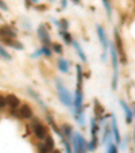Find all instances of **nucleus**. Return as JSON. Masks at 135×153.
<instances>
[{"instance_id":"35","label":"nucleus","mask_w":135,"mask_h":153,"mask_svg":"<svg viewBox=\"0 0 135 153\" xmlns=\"http://www.w3.org/2000/svg\"><path fill=\"white\" fill-rule=\"evenodd\" d=\"M50 153H62V152H61L60 149H53V150H52V152H50Z\"/></svg>"},{"instance_id":"33","label":"nucleus","mask_w":135,"mask_h":153,"mask_svg":"<svg viewBox=\"0 0 135 153\" xmlns=\"http://www.w3.org/2000/svg\"><path fill=\"white\" fill-rule=\"evenodd\" d=\"M0 10H3V11H8V6L4 3L3 0H0Z\"/></svg>"},{"instance_id":"36","label":"nucleus","mask_w":135,"mask_h":153,"mask_svg":"<svg viewBox=\"0 0 135 153\" xmlns=\"http://www.w3.org/2000/svg\"><path fill=\"white\" fill-rule=\"evenodd\" d=\"M38 8L42 10V11H45V10H46V6H38Z\"/></svg>"},{"instance_id":"10","label":"nucleus","mask_w":135,"mask_h":153,"mask_svg":"<svg viewBox=\"0 0 135 153\" xmlns=\"http://www.w3.org/2000/svg\"><path fill=\"white\" fill-rule=\"evenodd\" d=\"M3 38H12V39H15L16 38V31L11 26H8V25H1L0 26V39H3Z\"/></svg>"},{"instance_id":"4","label":"nucleus","mask_w":135,"mask_h":153,"mask_svg":"<svg viewBox=\"0 0 135 153\" xmlns=\"http://www.w3.org/2000/svg\"><path fill=\"white\" fill-rule=\"evenodd\" d=\"M31 129H32V133H34V136L37 137L38 140H45V138H46V136L49 134V130H47V127L45 126V125L41 122V119H38V118L32 119Z\"/></svg>"},{"instance_id":"21","label":"nucleus","mask_w":135,"mask_h":153,"mask_svg":"<svg viewBox=\"0 0 135 153\" xmlns=\"http://www.w3.org/2000/svg\"><path fill=\"white\" fill-rule=\"evenodd\" d=\"M43 141H45L43 144H45V146L47 148V150H49V152H52V150L54 149V144H55V142H54V138H53L50 134H47L46 138L43 140Z\"/></svg>"},{"instance_id":"8","label":"nucleus","mask_w":135,"mask_h":153,"mask_svg":"<svg viewBox=\"0 0 135 153\" xmlns=\"http://www.w3.org/2000/svg\"><path fill=\"white\" fill-rule=\"evenodd\" d=\"M111 133H112V137H114L115 144L120 145L122 136H120V131H119V126H118V121H116L115 114H112L111 115Z\"/></svg>"},{"instance_id":"1","label":"nucleus","mask_w":135,"mask_h":153,"mask_svg":"<svg viewBox=\"0 0 135 153\" xmlns=\"http://www.w3.org/2000/svg\"><path fill=\"white\" fill-rule=\"evenodd\" d=\"M108 50H109V54H111L112 69H114L111 88L115 91V90H118V81H119V57H118V53H116V49H115V45H114V42L109 43Z\"/></svg>"},{"instance_id":"16","label":"nucleus","mask_w":135,"mask_h":153,"mask_svg":"<svg viewBox=\"0 0 135 153\" xmlns=\"http://www.w3.org/2000/svg\"><path fill=\"white\" fill-rule=\"evenodd\" d=\"M76 73H77V83H76V91H83V69L81 65H76Z\"/></svg>"},{"instance_id":"31","label":"nucleus","mask_w":135,"mask_h":153,"mask_svg":"<svg viewBox=\"0 0 135 153\" xmlns=\"http://www.w3.org/2000/svg\"><path fill=\"white\" fill-rule=\"evenodd\" d=\"M7 106V100H6V96L0 95V108H4Z\"/></svg>"},{"instance_id":"34","label":"nucleus","mask_w":135,"mask_h":153,"mask_svg":"<svg viewBox=\"0 0 135 153\" xmlns=\"http://www.w3.org/2000/svg\"><path fill=\"white\" fill-rule=\"evenodd\" d=\"M24 1H26V3H24V6H26V8H30V7H31V0H24Z\"/></svg>"},{"instance_id":"18","label":"nucleus","mask_w":135,"mask_h":153,"mask_svg":"<svg viewBox=\"0 0 135 153\" xmlns=\"http://www.w3.org/2000/svg\"><path fill=\"white\" fill-rule=\"evenodd\" d=\"M99 130H100V127H99L97 121L92 118L91 119V138H96L99 136Z\"/></svg>"},{"instance_id":"24","label":"nucleus","mask_w":135,"mask_h":153,"mask_svg":"<svg viewBox=\"0 0 135 153\" xmlns=\"http://www.w3.org/2000/svg\"><path fill=\"white\" fill-rule=\"evenodd\" d=\"M0 57L4 58V60H7V61H11L12 60V56L7 52L6 48H4L3 45H0Z\"/></svg>"},{"instance_id":"9","label":"nucleus","mask_w":135,"mask_h":153,"mask_svg":"<svg viewBox=\"0 0 135 153\" xmlns=\"http://www.w3.org/2000/svg\"><path fill=\"white\" fill-rule=\"evenodd\" d=\"M18 115H19L22 119H30V118H32L34 113H32L31 106H30V104H27V103L20 104V106L18 107Z\"/></svg>"},{"instance_id":"23","label":"nucleus","mask_w":135,"mask_h":153,"mask_svg":"<svg viewBox=\"0 0 135 153\" xmlns=\"http://www.w3.org/2000/svg\"><path fill=\"white\" fill-rule=\"evenodd\" d=\"M107 145H108V146H107V153H119L118 145H116L115 142H112V140L107 142Z\"/></svg>"},{"instance_id":"17","label":"nucleus","mask_w":135,"mask_h":153,"mask_svg":"<svg viewBox=\"0 0 135 153\" xmlns=\"http://www.w3.org/2000/svg\"><path fill=\"white\" fill-rule=\"evenodd\" d=\"M57 65H58V69H60V72H62V73H68V72H69V61L65 60L63 57L58 58Z\"/></svg>"},{"instance_id":"28","label":"nucleus","mask_w":135,"mask_h":153,"mask_svg":"<svg viewBox=\"0 0 135 153\" xmlns=\"http://www.w3.org/2000/svg\"><path fill=\"white\" fill-rule=\"evenodd\" d=\"M52 49L54 53H57V54H62L63 49H62V45H60V43H52Z\"/></svg>"},{"instance_id":"42","label":"nucleus","mask_w":135,"mask_h":153,"mask_svg":"<svg viewBox=\"0 0 135 153\" xmlns=\"http://www.w3.org/2000/svg\"><path fill=\"white\" fill-rule=\"evenodd\" d=\"M49 1H54V0H49Z\"/></svg>"},{"instance_id":"13","label":"nucleus","mask_w":135,"mask_h":153,"mask_svg":"<svg viewBox=\"0 0 135 153\" xmlns=\"http://www.w3.org/2000/svg\"><path fill=\"white\" fill-rule=\"evenodd\" d=\"M1 42L6 43V45H8V46H11V48H14V49H16V50H23L24 49L23 43L20 42V41L12 39V38H3Z\"/></svg>"},{"instance_id":"37","label":"nucleus","mask_w":135,"mask_h":153,"mask_svg":"<svg viewBox=\"0 0 135 153\" xmlns=\"http://www.w3.org/2000/svg\"><path fill=\"white\" fill-rule=\"evenodd\" d=\"M70 1H73V3H75V4H80V3H81L80 0H70Z\"/></svg>"},{"instance_id":"39","label":"nucleus","mask_w":135,"mask_h":153,"mask_svg":"<svg viewBox=\"0 0 135 153\" xmlns=\"http://www.w3.org/2000/svg\"><path fill=\"white\" fill-rule=\"evenodd\" d=\"M62 7H66V0H62Z\"/></svg>"},{"instance_id":"14","label":"nucleus","mask_w":135,"mask_h":153,"mask_svg":"<svg viewBox=\"0 0 135 153\" xmlns=\"http://www.w3.org/2000/svg\"><path fill=\"white\" fill-rule=\"evenodd\" d=\"M6 100H7V106H10L12 110H15V108H18V107L20 106V99L18 98L16 95H14V94L7 95L6 96Z\"/></svg>"},{"instance_id":"29","label":"nucleus","mask_w":135,"mask_h":153,"mask_svg":"<svg viewBox=\"0 0 135 153\" xmlns=\"http://www.w3.org/2000/svg\"><path fill=\"white\" fill-rule=\"evenodd\" d=\"M38 153H50L43 142H38Z\"/></svg>"},{"instance_id":"15","label":"nucleus","mask_w":135,"mask_h":153,"mask_svg":"<svg viewBox=\"0 0 135 153\" xmlns=\"http://www.w3.org/2000/svg\"><path fill=\"white\" fill-rule=\"evenodd\" d=\"M61 131H62L63 137H65L68 141H72V137H73V127L70 126L69 123H63L62 126L60 127Z\"/></svg>"},{"instance_id":"41","label":"nucleus","mask_w":135,"mask_h":153,"mask_svg":"<svg viewBox=\"0 0 135 153\" xmlns=\"http://www.w3.org/2000/svg\"><path fill=\"white\" fill-rule=\"evenodd\" d=\"M1 19H3V15H1V14H0V20H1Z\"/></svg>"},{"instance_id":"2","label":"nucleus","mask_w":135,"mask_h":153,"mask_svg":"<svg viewBox=\"0 0 135 153\" xmlns=\"http://www.w3.org/2000/svg\"><path fill=\"white\" fill-rule=\"evenodd\" d=\"M55 88H57V94H58V98H60L61 103L66 107H73V96L70 95V92L68 91L65 85L62 84V81L60 79H55Z\"/></svg>"},{"instance_id":"7","label":"nucleus","mask_w":135,"mask_h":153,"mask_svg":"<svg viewBox=\"0 0 135 153\" xmlns=\"http://www.w3.org/2000/svg\"><path fill=\"white\" fill-rule=\"evenodd\" d=\"M38 38L41 39L43 46H52V41H50V35H49V31H47L46 26L45 25H39L38 26Z\"/></svg>"},{"instance_id":"26","label":"nucleus","mask_w":135,"mask_h":153,"mask_svg":"<svg viewBox=\"0 0 135 153\" xmlns=\"http://www.w3.org/2000/svg\"><path fill=\"white\" fill-rule=\"evenodd\" d=\"M99 145V137L96 138H91V141L88 142V150H95Z\"/></svg>"},{"instance_id":"27","label":"nucleus","mask_w":135,"mask_h":153,"mask_svg":"<svg viewBox=\"0 0 135 153\" xmlns=\"http://www.w3.org/2000/svg\"><path fill=\"white\" fill-rule=\"evenodd\" d=\"M27 92H29V94H30V95H31V96H32V98H34V99H35V100H37V102H38V103H39V104H41V106H42V107H45V104H43V102H42V100H41L39 95H37V94H35V92H34V91H32V90H31V88H27ZM45 108H46V107H45Z\"/></svg>"},{"instance_id":"3","label":"nucleus","mask_w":135,"mask_h":153,"mask_svg":"<svg viewBox=\"0 0 135 153\" xmlns=\"http://www.w3.org/2000/svg\"><path fill=\"white\" fill-rule=\"evenodd\" d=\"M72 144H73V152L75 153H86L88 152V142L85 141L83 134H80V133L73 134Z\"/></svg>"},{"instance_id":"25","label":"nucleus","mask_w":135,"mask_h":153,"mask_svg":"<svg viewBox=\"0 0 135 153\" xmlns=\"http://www.w3.org/2000/svg\"><path fill=\"white\" fill-rule=\"evenodd\" d=\"M55 25L60 27V30H68L69 29V22H68L65 18H62V19H60L58 22H55Z\"/></svg>"},{"instance_id":"19","label":"nucleus","mask_w":135,"mask_h":153,"mask_svg":"<svg viewBox=\"0 0 135 153\" xmlns=\"http://www.w3.org/2000/svg\"><path fill=\"white\" fill-rule=\"evenodd\" d=\"M72 45H73V48H75V49H76V52H77V54H78V57H80V60L83 61V62H86V56H85V53H84V50L81 49L80 43H78L77 41H75V39H73Z\"/></svg>"},{"instance_id":"6","label":"nucleus","mask_w":135,"mask_h":153,"mask_svg":"<svg viewBox=\"0 0 135 153\" xmlns=\"http://www.w3.org/2000/svg\"><path fill=\"white\" fill-rule=\"evenodd\" d=\"M96 30H97V37H99V41H100L101 46H103V56H101V60L105 61V60H107V54H108L109 41H108V37H107L105 30H104V27H103V26L97 25V26H96Z\"/></svg>"},{"instance_id":"5","label":"nucleus","mask_w":135,"mask_h":153,"mask_svg":"<svg viewBox=\"0 0 135 153\" xmlns=\"http://www.w3.org/2000/svg\"><path fill=\"white\" fill-rule=\"evenodd\" d=\"M114 37H115V49H116V53H118V57H119V62H123L126 64L127 62V56H126V52H124V48H123V41H122V37L119 34L118 30H114Z\"/></svg>"},{"instance_id":"40","label":"nucleus","mask_w":135,"mask_h":153,"mask_svg":"<svg viewBox=\"0 0 135 153\" xmlns=\"http://www.w3.org/2000/svg\"><path fill=\"white\" fill-rule=\"evenodd\" d=\"M31 3H38V0H31Z\"/></svg>"},{"instance_id":"12","label":"nucleus","mask_w":135,"mask_h":153,"mask_svg":"<svg viewBox=\"0 0 135 153\" xmlns=\"http://www.w3.org/2000/svg\"><path fill=\"white\" fill-rule=\"evenodd\" d=\"M119 103H120L122 108H123V113H124V115H126V123H128V125H130V123L132 122V118H134L132 110L130 108V106L123 100V99H120V100H119Z\"/></svg>"},{"instance_id":"38","label":"nucleus","mask_w":135,"mask_h":153,"mask_svg":"<svg viewBox=\"0 0 135 153\" xmlns=\"http://www.w3.org/2000/svg\"><path fill=\"white\" fill-rule=\"evenodd\" d=\"M132 114H134V117H135V108H134V111H132ZM134 142H135V130H134Z\"/></svg>"},{"instance_id":"30","label":"nucleus","mask_w":135,"mask_h":153,"mask_svg":"<svg viewBox=\"0 0 135 153\" xmlns=\"http://www.w3.org/2000/svg\"><path fill=\"white\" fill-rule=\"evenodd\" d=\"M41 49H42V53L46 56V57H50V56H52V49H50L49 46H42Z\"/></svg>"},{"instance_id":"22","label":"nucleus","mask_w":135,"mask_h":153,"mask_svg":"<svg viewBox=\"0 0 135 153\" xmlns=\"http://www.w3.org/2000/svg\"><path fill=\"white\" fill-rule=\"evenodd\" d=\"M103 1V6L105 8V12H107V16L108 19L111 20L112 19V6H111V0H101Z\"/></svg>"},{"instance_id":"11","label":"nucleus","mask_w":135,"mask_h":153,"mask_svg":"<svg viewBox=\"0 0 135 153\" xmlns=\"http://www.w3.org/2000/svg\"><path fill=\"white\" fill-rule=\"evenodd\" d=\"M93 113H95V119L97 122H103V118H104V106L97 100L95 99L93 100Z\"/></svg>"},{"instance_id":"32","label":"nucleus","mask_w":135,"mask_h":153,"mask_svg":"<svg viewBox=\"0 0 135 153\" xmlns=\"http://www.w3.org/2000/svg\"><path fill=\"white\" fill-rule=\"evenodd\" d=\"M41 54H43V53H42V49H38V50H35V52L32 53L31 57H32V58H37V57H39Z\"/></svg>"},{"instance_id":"20","label":"nucleus","mask_w":135,"mask_h":153,"mask_svg":"<svg viewBox=\"0 0 135 153\" xmlns=\"http://www.w3.org/2000/svg\"><path fill=\"white\" fill-rule=\"evenodd\" d=\"M60 37L63 39V42L66 43V45H72V42H73V38H72V34H70L68 30H60Z\"/></svg>"}]
</instances>
